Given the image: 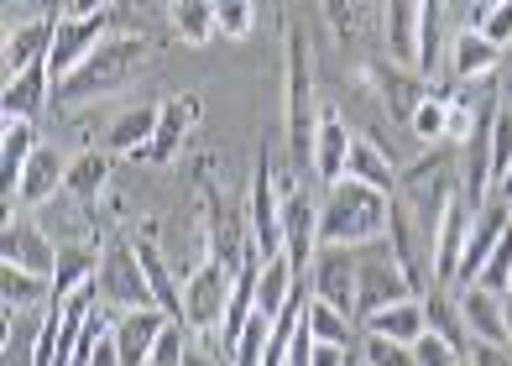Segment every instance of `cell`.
Returning a JSON list of instances; mask_svg holds the SVG:
<instances>
[{"label": "cell", "instance_id": "cell-47", "mask_svg": "<svg viewBox=\"0 0 512 366\" xmlns=\"http://www.w3.org/2000/svg\"><path fill=\"white\" fill-rule=\"evenodd\" d=\"M497 199H502V204H512V173H507V178L497 183Z\"/></svg>", "mask_w": 512, "mask_h": 366}, {"label": "cell", "instance_id": "cell-13", "mask_svg": "<svg viewBox=\"0 0 512 366\" xmlns=\"http://www.w3.org/2000/svg\"><path fill=\"white\" fill-rule=\"evenodd\" d=\"M309 272H314V299L356 319V246H319Z\"/></svg>", "mask_w": 512, "mask_h": 366}, {"label": "cell", "instance_id": "cell-35", "mask_svg": "<svg viewBox=\"0 0 512 366\" xmlns=\"http://www.w3.org/2000/svg\"><path fill=\"white\" fill-rule=\"evenodd\" d=\"M424 319H429V330L434 335H445L450 346H471V335H465V319H460V299H445L439 288H429L424 293Z\"/></svg>", "mask_w": 512, "mask_h": 366}, {"label": "cell", "instance_id": "cell-48", "mask_svg": "<svg viewBox=\"0 0 512 366\" xmlns=\"http://www.w3.org/2000/svg\"><path fill=\"white\" fill-rule=\"evenodd\" d=\"M460 366H471V356H465V361H460Z\"/></svg>", "mask_w": 512, "mask_h": 366}, {"label": "cell", "instance_id": "cell-36", "mask_svg": "<svg viewBox=\"0 0 512 366\" xmlns=\"http://www.w3.org/2000/svg\"><path fill=\"white\" fill-rule=\"evenodd\" d=\"M413 136H418V142H445V136H450V95H429L424 105H418L413 110Z\"/></svg>", "mask_w": 512, "mask_h": 366}, {"label": "cell", "instance_id": "cell-30", "mask_svg": "<svg viewBox=\"0 0 512 366\" xmlns=\"http://www.w3.org/2000/svg\"><path fill=\"white\" fill-rule=\"evenodd\" d=\"M0 299H6V314H32L42 304H53V283L21 267H0Z\"/></svg>", "mask_w": 512, "mask_h": 366}, {"label": "cell", "instance_id": "cell-23", "mask_svg": "<svg viewBox=\"0 0 512 366\" xmlns=\"http://www.w3.org/2000/svg\"><path fill=\"white\" fill-rule=\"evenodd\" d=\"M366 335H382V340H398V346H418L429 335V319H424V299H403V304H387L371 319H361Z\"/></svg>", "mask_w": 512, "mask_h": 366}, {"label": "cell", "instance_id": "cell-37", "mask_svg": "<svg viewBox=\"0 0 512 366\" xmlns=\"http://www.w3.org/2000/svg\"><path fill=\"white\" fill-rule=\"evenodd\" d=\"M361 366H418V361H413V346H398V340L361 330Z\"/></svg>", "mask_w": 512, "mask_h": 366}, {"label": "cell", "instance_id": "cell-5", "mask_svg": "<svg viewBox=\"0 0 512 366\" xmlns=\"http://www.w3.org/2000/svg\"><path fill=\"white\" fill-rule=\"evenodd\" d=\"M95 304H105V314H136V309H157L152 304V283L142 272L131 241H115L100 251V278H95Z\"/></svg>", "mask_w": 512, "mask_h": 366}, {"label": "cell", "instance_id": "cell-19", "mask_svg": "<svg viewBox=\"0 0 512 366\" xmlns=\"http://www.w3.org/2000/svg\"><path fill=\"white\" fill-rule=\"evenodd\" d=\"M199 121V95H173L168 105H162V116H157V136H152V147L142 152L147 163H173L178 147H183V136H189V126Z\"/></svg>", "mask_w": 512, "mask_h": 366}, {"label": "cell", "instance_id": "cell-32", "mask_svg": "<svg viewBox=\"0 0 512 366\" xmlns=\"http://www.w3.org/2000/svg\"><path fill=\"white\" fill-rule=\"evenodd\" d=\"M497 58H502V48H492V42H486L481 32H471V27H465V32L450 42V74H455V79H481V74H492Z\"/></svg>", "mask_w": 512, "mask_h": 366}, {"label": "cell", "instance_id": "cell-18", "mask_svg": "<svg viewBox=\"0 0 512 366\" xmlns=\"http://www.w3.org/2000/svg\"><path fill=\"white\" fill-rule=\"evenodd\" d=\"M382 21H387V48H392V63L418 74V42H424V6L413 0H392L382 6Z\"/></svg>", "mask_w": 512, "mask_h": 366}, {"label": "cell", "instance_id": "cell-33", "mask_svg": "<svg viewBox=\"0 0 512 366\" xmlns=\"http://www.w3.org/2000/svg\"><path fill=\"white\" fill-rule=\"evenodd\" d=\"M168 16H173V32L189 42V48H204L209 37H220L215 0H178V6H168Z\"/></svg>", "mask_w": 512, "mask_h": 366}, {"label": "cell", "instance_id": "cell-41", "mask_svg": "<svg viewBox=\"0 0 512 366\" xmlns=\"http://www.w3.org/2000/svg\"><path fill=\"white\" fill-rule=\"evenodd\" d=\"M512 173V116H497V131H492V189Z\"/></svg>", "mask_w": 512, "mask_h": 366}, {"label": "cell", "instance_id": "cell-45", "mask_svg": "<svg viewBox=\"0 0 512 366\" xmlns=\"http://www.w3.org/2000/svg\"><path fill=\"white\" fill-rule=\"evenodd\" d=\"M356 356L351 351H340V346H314V356H309V366H351Z\"/></svg>", "mask_w": 512, "mask_h": 366}, {"label": "cell", "instance_id": "cell-10", "mask_svg": "<svg viewBox=\"0 0 512 366\" xmlns=\"http://www.w3.org/2000/svg\"><path fill=\"white\" fill-rule=\"evenodd\" d=\"M0 251H6V267H21V272H37V278L53 283L58 272V241H48L32 220H16V204L6 199V231H0Z\"/></svg>", "mask_w": 512, "mask_h": 366}, {"label": "cell", "instance_id": "cell-16", "mask_svg": "<svg viewBox=\"0 0 512 366\" xmlns=\"http://www.w3.org/2000/svg\"><path fill=\"white\" fill-rule=\"evenodd\" d=\"M53 37H58V16H32V21H11L6 27V79L27 74L32 63H48L53 53Z\"/></svg>", "mask_w": 512, "mask_h": 366}, {"label": "cell", "instance_id": "cell-31", "mask_svg": "<svg viewBox=\"0 0 512 366\" xmlns=\"http://www.w3.org/2000/svg\"><path fill=\"white\" fill-rule=\"evenodd\" d=\"M304 330L314 335V346H340V351H345V346L356 340V319L309 293V304H304Z\"/></svg>", "mask_w": 512, "mask_h": 366}, {"label": "cell", "instance_id": "cell-29", "mask_svg": "<svg viewBox=\"0 0 512 366\" xmlns=\"http://www.w3.org/2000/svg\"><path fill=\"white\" fill-rule=\"evenodd\" d=\"M345 178H356V183H371V189H382V194H398V168H392V157L371 142V136H356V147H351V168H345Z\"/></svg>", "mask_w": 512, "mask_h": 366}, {"label": "cell", "instance_id": "cell-3", "mask_svg": "<svg viewBox=\"0 0 512 366\" xmlns=\"http://www.w3.org/2000/svg\"><path fill=\"white\" fill-rule=\"evenodd\" d=\"M283 126H288V157H293V173L309 178L314 173V131H319V110L314 105V63H309V48L304 37L288 27V68H283Z\"/></svg>", "mask_w": 512, "mask_h": 366}, {"label": "cell", "instance_id": "cell-50", "mask_svg": "<svg viewBox=\"0 0 512 366\" xmlns=\"http://www.w3.org/2000/svg\"><path fill=\"white\" fill-rule=\"evenodd\" d=\"M351 366H356V361H351Z\"/></svg>", "mask_w": 512, "mask_h": 366}, {"label": "cell", "instance_id": "cell-38", "mask_svg": "<svg viewBox=\"0 0 512 366\" xmlns=\"http://www.w3.org/2000/svg\"><path fill=\"white\" fill-rule=\"evenodd\" d=\"M215 27H220V37H251V27H256V6L251 0H215Z\"/></svg>", "mask_w": 512, "mask_h": 366}, {"label": "cell", "instance_id": "cell-1", "mask_svg": "<svg viewBox=\"0 0 512 366\" xmlns=\"http://www.w3.org/2000/svg\"><path fill=\"white\" fill-rule=\"evenodd\" d=\"M392 225V194L340 178L319 199V246H371Z\"/></svg>", "mask_w": 512, "mask_h": 366}, {"label": "cell", "instance_id": "cell-4", "mask_svg": "<svg viewBox=\"0 0 512 366\" xmlns=\"http://www.w3.org/2000/svg\"><path fill=\"white\" fill-rule=\"evenodd\" d=\"M403 299H418V288L408 278V267L398 262L392 241H371V246H356V319H371L387 304H403Z\"/></svg>", "mask_w": 512, "mask_h": 366}, {"label": "cell", "instance_id": "cell-12", "mask_svg": "<svg viewBox=\"0 0 512 366\" xmlns=\"http://www.w3.org/2000/svg\"><path fill=\"white\" fill-rule=\"evenodd\" d=\"M173 319L162 309H136V314H115L110 319V340H115V356L121 366H147L152 351L162 346V335H168Z\"/></svg>", "mask_w": 512, "mask_h": 366}, {"label": "cell", "instance_id": "cell-15", "mask_svg": "<svg viewBox=\"0 0 512 366\" xmlns=\"http://www.w3.org/2000/svg\"><path fill=\"white\" fill-rule=\"evenodd\" d=\"M471 215H476L471 204L455 199L450 210H445V220H439V236H434V267H429L434 288H445V283L460 278V257H465V236H471Z\"/></svg>", "mask_w": 512, "mask_h": 366}, {"label": "cell", "instance_id": "cell-46", "mask_svg": "<svg viewBox=\"0 0 512 366\" xmlns=\"http://www.w3.org/2000/svg\"><path fill=\"white\" fill-rule=\"evenodd\" d=\"M183 366H225V356H215V351H204L199 340L189 335V356H183Z\"/></svg>", "mask_w": 512, "mask_h": 366}, {"label": "cell", "instance_id": "cell-28", "mask_svg": "<svg viewBox=\"0 0 512 366\" xmlns=\"http://www.w3.org/2000/svg\"><path fill=\"white\" fill-rule=\"evenodd\" d=\"M63 183H68L63 157H58L53 147H37V152H32V163H27V173H21L16 199H21V204H48V199L63 189Z\"/></svg>", "mask_w": 512, "mask_h": 366}, {"label": "cell", "instance_id": "cell-40", "mask_svg": "<svg viewBox=\"0 0 512 366\" xmlns=\"http://www.w3.org/2000/svg\"><path fill=\"white\" fill-rule=\"evenodd\" d=\"M413 361H418V366H460V361H465V351H460V346H450L445 335H434V330H429V335L413 346Z\"/></svg>", "mask_w": 512, "mask_h": 366}, {"label": "cell", "instance_id": "cell-24", "mask_svg": "<svg viewBox=\"0 0 512 366\" xmlns=\"http://www.w3.org/2000/svg\"><path fill=\"white\" fill-rule=\"evenodd\" d=\"M136 246V257H142V272H147V283H152V304L173 319V325H183V288H178V278L168 272V257L147 241V236H136L131 241Z\"/></svg>", "mask_w": 512, "mask_h": 366}, {"label": "cell", "instance_id": "cell-49", "mask_svg": "<svg viewBox=\"0 0 512 366\" xmlns=\"http://www.w3.org/2000/svg\"><path fill=\"white\" fill-rule=\"evenodd\" d=\"M356 366H361V361H356Z\"/></svg>", "mask_w": 512, "mask_h": 366}, {"label": "cell", "instance_id": "cell-8", "mask_svg": "<svg viewBox=\"0 0 512 366\" xmlns=\"http://www.w3.org/2000/svg\"><path fill=\"white\" fill-rule=\"evenodd\" d=\"M246 231L251 246L262 257H283V194H277V178H272V157L262 152L256 157V178H251V204H246Z\"/></svg>", "mask_w": 512, "mask_h": 366}, {"label": "cell", "instance_id": "cell-42", "mask_svg": "<svg viewBox=\"0 0 512 366\" xmlns=\"http://www.w3.org/2000/svg\"><path fill=\"white\" fill-rule=\"evenodd\" d=\"M183 356H189V330H183V325H168V335H162V346L152 351L147 366H183Z\"/></svg>", "mask_w": 512, "mask_h": 366}, {"label": "cell", "instance_id": "cell-20", "mask_svg": "<svg viewBox=\"0 0 512 366\" xmlns=\"http://www.w3.org/2000/svg\"><path fill=\"white\" fill-rule=\"evenodd\" d=\"M6 121H32L37 126V116L53 105V74H48V63H32L27 74H16V79H6Z\"/></svg>", "mask_w": 512, "mask_h": 366}, {"label": "cell", "instance_id": "cell-21", "mask_svg": "<svg viewBox=\"0 0 512 366\" xmlns=\"http://www.w3.org/2000/svg\"><path fill=\"white\" fill-rule=\"evenodd\" d=\"M366 79L382 89V100H387V116H392V121H413V110L429 100L424 79H418V74H408V68H398V63H377Z\"/></svg>", "mask_w": 512, "mask_h": 366}, {"label": "cell", "instance_id": "cell-34", "mask_svg": "<svg viewBox=\"0 0 512 366\" xmlns=\"http://www.w3.org/2000/svg\"><path fill=\"white\" fill-rule=\"evenodd\" d=\"M105 178H110V152H79L74 163H68V183H63V189L79 194L84 204H95L100 189H105Z\"/></svg>", "mask_w": 512, "mask_h": 366}, {"label": "cell", "instance_id": "cell-11", "mask_svg": "<svg viewBox=\"0 0 512 366\" xmlns=\"http://www.w3.org/2000/svg\"><path fill=\"white\" fill-rule=\"evenodd\" d=\"M512 231V204H502V199H492L486 210H476L471 215V236H465V257H460V288H476V278H481V267L492 262V251L502 246V236Z\"/></svg>", "mask_w": 512, "mask_h": 366}, {"label": "cell", "instance_id": "cell-14", "mask_svg": "<svg viewBox=\"0 0 512 366\" xmlns=\"http://www.w3.org/2000/svg\"><path fill=\"white\" fill-rule=\"evenodd\" d=\"M351 147H356L351 126L340 121L335 105H324V110H319V131H314V173H319L324 189L345 178V168H351Z\"/></svg>", "mask_w": 512, "mask_h": 366}, {"label": "cell", "instance_id": "cell-9", "mask_svg": "<svg viewBox=\"0 0 512 366\" xmlns=\"http://www.w3.org/2000/svg\"><path fill=\"white\" fill-rule=\"evenodd\" d=\"M283 257L293 262L298 278H304L319 257V204L304 183L283 189Z\"/></svg>", "mask_w": 512, "mask_h": 366}, {"label": "cell", "instance_id": "cell-17", "mask_svg": "<svg viewBox=\"0 0 512 366\" xmlns=\"http://www.w3.org/2000/svg\"><path fill=\"white\" fill-rule=\"evenodd\" d=\"M460 319H465V335H471V340L507 346V304H502V293H492V288H460Z\"/></svg>", "mask_w": 512, "mask_h": 366}, {"label": "cell", "instance_id": "cell-2", "mask_svg": "<svg viewBox=\"0 0 512 366\" xmlns=\"http://www.w3.org/2000/svg\"><path fill=\"white\" fill-rule=\"evenodd\" d=\"M147 58H152V42H147V37H105L100 48L74 68V79H68L58 95H53V105L105 100V95H115V89H126Z\"/></svg>", "mask_w": 512, "mask_h": 366}, {"label": "cell", "instance_id": "cell-22", "mask_svg": "<svg viewBox=\"0 0 512 366\" xmlns=\"http://www.w3.org/2000/svg\"><path fill=\"white\" fill-rule=\"evenodd\" d=\"M298 293H304V288H298L293 262H288V257H272V262L262 257V272H256V314L277 325V319H283V309L298 299Z\"/></svg>", "mask_w": 512, "mask_h": 366}, {"label": "cell", "instance_id": "cell-26", "mask_svg": "<svg viewBox=\"0 0 512 366\" xmlns=\"http://www.w3.org/2000/svg\"><path fill=\"white\" fill-rule=\"evenodd\" d=\"M95 278H100V251L95 246H63L58 272H53V304H68L74 293L95 288Z\"/></svg>", "mask_w": 512, "mask_h": 366}, {"label": "cell", "instance_id": "cell-7", "mask_svg": "<svg viewBox=\"0 0 512 366\" xmlns=\"http://www.w3.org/2000/svg\"><path fill=\"white\" fill-rule=\"evenodd\" d=\"M110 37V6L105 11H95V16H84V21H74V16H63L58 11V37H53V53H48V74H53V95L74 79V68L100 48V42Z\"/></svg>", "mask_w": 512, "mask_h": 366}, {"label": "cell", "instance_id": "cell-44", "mask_svg": "<svg viewBox=\"0 0 512 366\" xmlns=\"http://www.w3.org/2000/svg\"><path fill=\"white\" fill-rule=\"evenodd\" d=\"M465 356H471V366H512V351L507 346H486V340H471Z\"/></svg>", "mask_w": 512, "mask_h": 366}, {"label": "cell", "instance_id": "cell-25", "mask_svg": "<svg viewBox=\"0 0 512 366\" xmlns=\"http://www.w3.org/2000/svg\"><path fill=\"white\" fill-rule=\"evenodd\" d=\"M37 152V126L32 121H6V136H0V189L16 204V189H21V173H27Z\"/></svg>", "mask_w": 512, "mask_h": 366}, {"label": "cell", "instance_id": "cell-27", "mask_svg": "<svg viewBox=\"0 0 512 366\" xmlns=\"http://www.w3.org/2000/svg\"><path fill=\"white\" fill-rule=\"evenodd\" d=\"M157 116H162V105H131V110H121V116L110 121V131H105V152H136V157H142L152 147V136H157Z\"/></svg>", "mask_w": 512, "mask_h": 366}, {"label": "cell", "instance_id": "cell-43", "mask_svg": "<svg viewBox=\"0 0 512 366\" xmlns=\"http://www.w3.org/2000/svg\"><path fill=\"white\" fill-rule=\"evenodd\" d=\"M481 37L492 42V48H507V42H512V0H497V6L486 11V27H481Z\"/></svg>", "mask_w": 512, "mask_h": 366}, {"label": "cell", "instance_id": "cell-39", "mask_svg": "<svg viewBox=\"0 0 512 366\" xmlns=\"http://www.w3.org/2000/svg\"><path fill=\"white\" fill-rule=\"evenodd\" d=\"M439 16H445V6L429 0V6H424V42H418V79L439 74Z\"/></svg>", "mask_w": 512, "mask_h": 366}, {"label": "cell", "instance_id": "cell-6", "mask_svg": "<svg viewBox=\"0 0 512 366\" xmlns=\"http://www.w3.org/2000/svg\"><path fill=\"white\" fill-rule=\"evenodd\" d=\"M230 293H236V278L220 262H199L183 283V330L189 335H215L225 325Z\"/></svg>", "mask_w": 512, "mask_h": 366}]
</instances>
